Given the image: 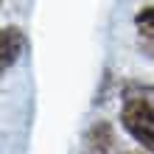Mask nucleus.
Wrapping results in <instances>:
<instances>
[{"mask_svg": "<svg viewBox=\"0 0 154 154\" xmlns=\"http://www.w3.org/2000/svg\"><path fill=\"white\" fill-rule=\"evenodd\" d=\"M121 126L154 154V87H134L126 93L121 106Z\"/></svg>", "mask_w": 154, "mask_h": 154, "instance_id": "1", "label": "nucleus"}, {"mask_svg": "<svg viewBox=\"0 0 154 154\" xmlns=\"http://www.w3.org/2000/svg\"><path fill=\"white\" fill-rule=\"evenodd\" d=\"M25 45H28V39H25L23 28H17V25H6L3 34H0V59H3L0 65H3V70H8V67L17 65V59L23 56Z\"/></svg>", "mask_w": 154, "mask_h": 154, "instance_id": "2", "label": "nucleus"}, {"mask_svg": "<svg viewBox=\"0 0 154 154\" xmlns=\"http://www.w3.org/2000/svg\"><path fill=\"white\" fill-rule=\"evenodd\" d=\"M87 146L93 149L95 154L112 151V146H115V132H112V126L106 123V121H98L93 129L87 132Z\"/></svg>", "mask_w": 154, "mask_h": 154, "instance_id": "3", "label": "nucleus"}, {"mask_svg": "<svg viewBox=\"0 0 154 154\" xmlns=\"http://www.w3.org/2000/svg\"><path fill=\"white\" fill-rule=\"evenodd\" d=\"M134 25H137V31L146 39L154 42V6H143L140 11L134 14Z\"/></svg>", "mask_w": 154, "mask_h": 154, "instance_id": "4", "label": "nucleus"}, {"mask_svg": "<svg viewBox=\"0 0 154 154\" xmlns=\"http://www.w3.org/2000/svg\"><path fill=\"white\" fill-rule=\"evenodd\" d=\"M121 154H151V151H146V149H129V151H121Z\"/></svg>", "mask_w": 154, "mask_h": 154, "instance_id": "5", "label": "nucleus"}]
</instances>
